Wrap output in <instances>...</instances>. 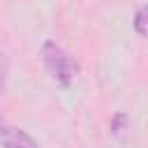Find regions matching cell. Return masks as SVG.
<instances>
[{
    "label": "cell",
    "instance_id": "1",
    "mask_svg": "<svg viewBox=\"0 0 148 148\" xmlns=\"http://www.w3.org/2000/svg\"><path fill=\"white\" fill-rule=\"evenodd\" d=\"M42 56H44V65L49 69V74L60 83V86H69L72 81V69H69V60L65 56V51L56 44V42H44L42 46Z\"/></svg>",
    "mask_w": 148,
    "mask_h": 148
},
{
    "label": "cell",
    "instance_id": "2",
    "mask_svg": "<svg viewBox=\"0 0 148 148\" xmlns=\"http://www.w3.org/2000/svg\"><path fill=\"white\" fill-rule=\"evenodd\" d=\"M0 141L5 148H37L32 136L16 127H0Z\"/></svg>",
    "mask_w": 148,
    "mask_h": 148
},
{
    "label": "cell",
    "instance_id": "3",
    "mask_svg": "<svg viewBox=\"0 0 148 148\" xmlns=\"http://www.w3.org/2000/svg\"><path fill=\"white\" fill-rule=\"evenodd\" d=\"M134 30L141 37H148V5H141L134 14Z\"/></svg>",
    "mask_w": 148,
    "mask_h": 148
},
{
    "label": "cell",
    "instance_id": "4",
    "mask_svg": "<svg viewBox=\"0 0 148 148\" xmlns=\"http://www.w3.org/2000/svg\"><path fill=\"white\" fill-rule=\"evenodd\" d=\"M127 120H130V118H127L125 113H116V116L111 118V132H113V134H120V132L125 130Z\"/></svg>",
    "mask_w": 148,
    "mask_h": 148
},
{
    "label": "cell",
    "instance_id": "5",
    "mask_svg": "<svg viewBox=\"0 0 148 148\" xmlns=\"http://www.w3.org/2000/svg\"><path fill=\"white\" fill-rule=\"evenodd\" d=\"M5 83H7V58L5 53H0V92L5 90Z\"/></svg>",
    "mask_w": 148,
    "mask_h": 148
}]
</instances>
